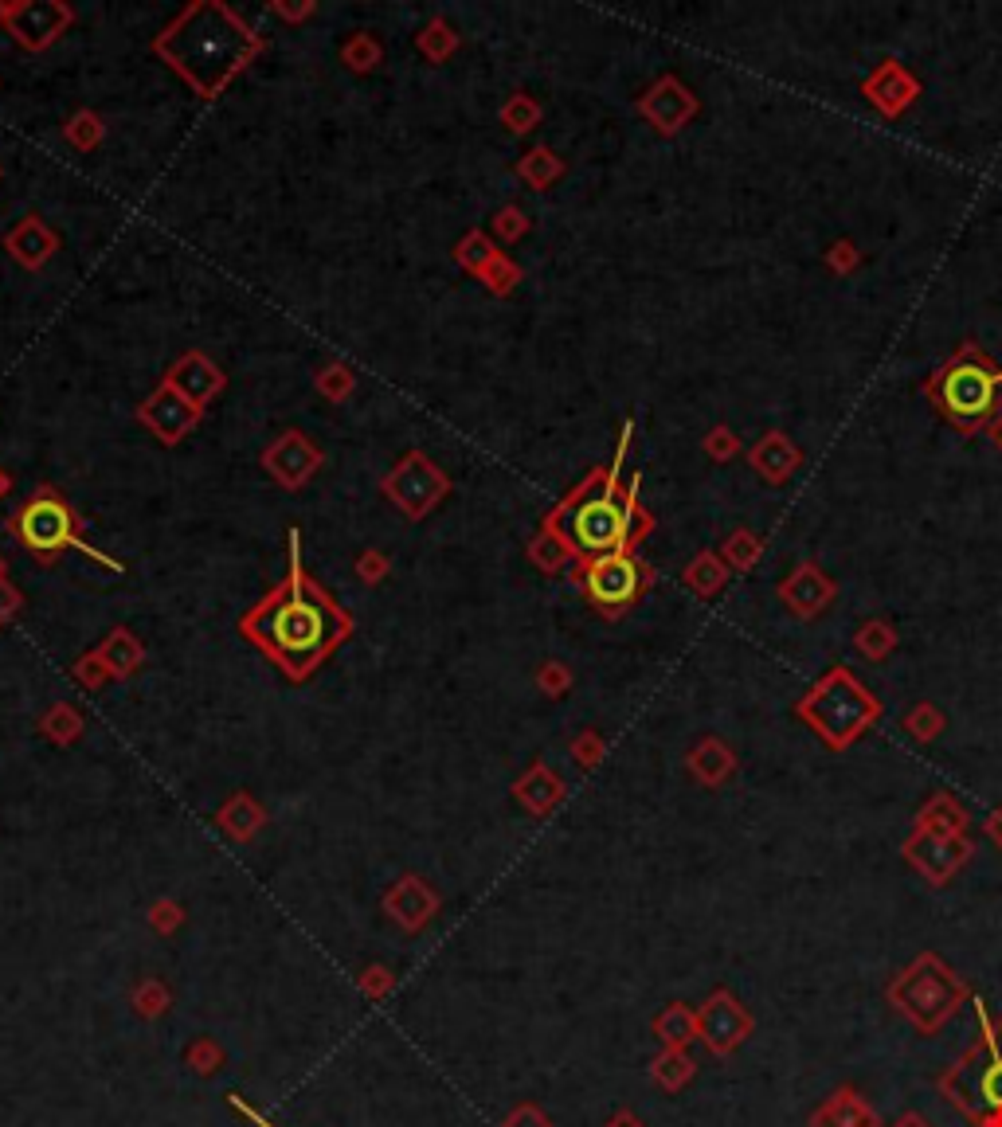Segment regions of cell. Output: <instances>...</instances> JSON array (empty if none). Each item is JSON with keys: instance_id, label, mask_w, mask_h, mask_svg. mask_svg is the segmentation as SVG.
Masks as SVG:
<instances>
[{"instance_id": "6da1fadb", "label": "cell", "mask_w": 1002, "mask_h": 1127, "mask_svg": "<svg viewBox=\"0 0 1002 1127\" xmlns=\"http://www.w3.org/2000/svg\"><path fill=\"white\" fill-rule=\"evenodd\" d=\"M239 634L259 646L290 681H306L353 638V615L302 568V533L290 529V568L243 619Z\"/></svg>"}, {"instance_id": "7a4b0ae2", "label": "cell", "mask_w": 1002, "mask_h": 1127, "mask_svg": "<svg viewBox=\"0 0 1002 1127\" xmlns=\"http://www.w3.org/2000/svg\"><path fill=\"white\" fill-rule=\"evenodd\" d=\"M263 47L267 40L224 0H192L153 36V55L204 102L228 91Z\"/></svg>"}, {"instance_id": "3957f363", "label": "cell", "mask_w": 1002, "mask_h": 1127, "mask_svg": "<svg viewBox=\"0 0 1002 1127\" xmlns=\"http://www.w3.org/2000/svg\"><path fill=\"white\" fill-rule=\"evenodd\" d=\"M545 529L556 533L560 541L568 544L572 552L584 556H611L623 552L627 537H631V501L615 497V490H599L592 494V486L576 490L568 501H560V509L545 517Z\"/></svg>"}, {"instance_id": "277c9868", "label": "cell", "mask_w": 1002, "mask_h": 1127, "mask_svg": "<svg viewBox=\"0 0 1002 1127\" xmlns=\"http://www.w3.org/2000/svg\"><path fill=\"white\" fill-rule=\"evenodd\" d=\"M8 529L12 537L24 544L28 552H36L40 560H55L63 548H79L83 556H91L94 564L110 568V572H122V564L106 552H98L91 544L79 537V521H75V509L67 505V497L59 494L55 486H40L36 494L28 497L12 517H8Z\"/></svg>"}, {"instance_id": "5b68a950", "label": "cell", "mask_w": 1002, "mask_h": 1127, "mask_svg": "<svg viewBox=\"0 0 1002 1127\" xmlns=\"http://www.w3.org/2000/svg\"><path fill=\"white\" fill-rule=\"evenodd\" d=\"M380 494L388 497L404 517L423 521L435 513V505L451 494V478L427 458L423 451H408L380 482Z\"/></svg>"}, {"instance_id": "8992f818", "label": "cell", "mask_w": 1002, "mask_h": 1127, "mask_svg": "<svg viewBox=\"0 0 1002 1127\" xmlns=\"http://www.w3.org/2000/svg\"><path fill=\"white\" fill-rule=\"evenodd\" d=\"M0 24L24 51H47L75 24V8L63 0H0Z\"/></svg>"}, {"instance_id": "52a82bcc", "label": "cell", "mask_w": 1002, "mask_h": 1127, "mask_svg": "<svg viewBox=\"0 0 1002 1127\" xmlns=\"http://www.w3.org/2000/svg\"><path fill=\"white\" fill-rule=\"evenodd\" d=\"M580 584H584V591H588V599H592V603L615 611V607L631 603V599L638 595V587H642V572H638V564L627 556V548H623V552H611V556H595V560H588V568H584Z\"/></svg>"}, {"instance_id": "ba28073f", "label": "cell", "mask_w": 1002, "mask_h": 1127, "mask_svg": "<svg viewBox=\"0 0 1002 1127\" xmlns=\"http://www.w3.org/2000/svg\"><path fill=\"white\" fill-rule=\"evenodd\" d=\"M200 419H204V411L196 404H188L169 380H161V384L149 392V400L137 407V423H145L165 447H177Z\"/></svg>"}, {"instance_id": "9c48e42d", "label": "cell", "mask_w": 1002, "mask_h": 1127, "mask_svg": "<svg viewBox=\"0 0 1002 1127\" xmlns=\"http://www.w3.org/2000/svg\"><path fill=\"white\" fill-rule=\"evenodd\" d=\"M321 451L302 435V431H282L271 447L263 451V470L271 474L282 490H302L321 470Z\"/></svg>"}, {"instance_id": "30bf717a", "label": "cell", "mask_w": 1002, "mask_h": 1127, "mask_svg": "<svg viewBox=\"0 0 1002 1127\" xmlns=\"http://www.w3.org/2000/svg\"><path fill=\"white\" fill-rule=\"evenodd\" d=\"M165 380L181 392L188 404H196L200 411L212 404L220 392H224V384H228V376H224V368L212 361V357H204V353H196V349H188V353H181L177 361L169 364V372H165Z\"/></svg>"}, {"instance_id": "8fae6325", "label": "cell", "mask_w": 1002, "mask_h": 1127, "mask_svg": "<svg viewBox=\"0 0 1002 1127\" xmlns=\"http://www.w3.org/2000/svg\"><path fill=\"white\" fill-rule=\"evenodd\" d=\"M384 912H388L404 932H419V928H427V924L435 920V912H439V893H435L423 877L404 873V877L384 893Z\"/></svg>"}, {"instance_id": "7c38bea8", "label": "cell", "mask_w": 1002, "mask_h": 1127, "mask_svg": "<svg viewBox=\"0 0 1002 1127\" xmlns=\"http://www.w3.org/2000/svg\"><path fill=\"white\" fill-rule=\"evenodd\" d=\"M4 251L24 267V271H44L59 251V235L44 224V216H24L20 224L4 235Z\"/></svg>"}, {"instance_id": "4fadbf2b", "label": "cell", "mask_w": 1002, "mask_h": 1127, "mask_svg": "<svg viewBox=\"0 0 1002 1127\" xmlns=\"http://www.w3.org/2000/svg\"><path fill=\"white\" fill-rule=\"evenodd\" d=\"M991 400H995V380H991V372L987 368H979V364H959V368H952L948 372V380H944V404L952 407L956 415H983L987 407H991Z\"/></svg>"}, {"instance_id": "5bb4252c", "label": "cell", "mask_w": 1002, "mask_h": 1127, "mask_svg": "<svg viewBox=\"0 0 1002 1127\" xmlns=\"http://www.w3.org/2000/svg\"><path fill=\"white\" fill-rule=\"evenodd\" d=\"M971 1065H979L975 1081H971L975 1108H987V1112H999L1002 1116V1034L987 1037L983 1057H971Z\"/></svg>"}, {"instance_id": "9a60e30c", "label": "cell", "mask_w": 1002, "mask_h": 1127, "mask_svg": "<svg viewBox=\"0 0 1002 1127\" xmlns=\"http://www.w3.org/2000/svg\"><path fill=\"white\" fill-rule=\"evenodd\" d=\"M263 822H267V811H263L247 791L231 795L228 803L216 811V826L228 834L231 842H251V838L263 830Z\"/></svg>"}, {"instance_id": "2e32d148", "label": "cell", "mask_w": 1002, "mask_h": 1127, "mask_svg": "<svg viewBox=\"0 0 1002 1127\" xmlns=\"http://www.w3.org/2000/svg\"><path fill=\"white\" fill-rule=\"evenodd\" d=\"M564 795V787H560V779H556V771L545 764H533L525 775H521V783L513 787V799L517 803H525L533 814H548L552 811V803Z\"/></svg>"}, {"instance_id": "e0dca14e", "label": "cell", "mask_w": 1002, "mask_h": 1127, "mask_svg": "<svg viewBox=\"0 0 1002 1127\" xmlns=\"http://www.w3.org/2000/svg\"><path fill=\"white\" fill-rule=\"evenodd\" d=\"M98 650V658L106 662V670H110V677L118 681V677H130L145 662V646L134 638V631L130 627H114L110 631V638L102 642V646H94Z\"/></svg>"}, {"instance_id": "ac0fdd59", "label": "cell", "mask_w": 1002, "mask_h": 1127, "mask_svg": "<svg viewBox=\"0 0 1002 1127\" xmlns=\"http://www.w3.org/2000/svg\"><path fill=\"white\" fill-rule=\"evenodd\" d=\"M455 259L462 271L470 274H482L494 259H498V247H494V239L482 231V227H474V231H466L462 235V243L455 247Z\"/></svg>"}, {"instance_id": "d6986e66", "label": "cell", "mask_w": 1002, "mask_h": 1127, "mask_svg": "<svg viewBox=\"0 0 1002 1127\" xmlns=\"http://www.w3.org/2000/svg\"><path fill=\"white\" fill-rule=\"evenodd\" d=\"M415 47H419L431 63H447L458 47V32L447 24V20H443V16H431V24L415 36Z\"/></svg>"}, {"instance_id": "ffe728a7", "label": "cell", "mask_w": 1002, "mask_h": 1127, "mask_svg": "<svg viewBox=\"0 0 1002 1127\" xmlns=\"http://www.w3.org/2000/svg\"><path fill=\"white\" fill-rule=\"evenodd\" d=\"M40 732H44L47 740H55V744H71V740L83 736V717H79L75 705L59 701V705H51L44 717H40Z\"/></svg>"}, {"instance_id": "44dd1931", "label": "cell", "mask_w": 1002, "mask_h": 1127, "mask_svg": "<svg viewBox=\"0 0 1002 1127\" xmlns=\"http://www.w3.org/2000/svg\"><path fill=\"white\" fill-rule=\"evenodd\" d=\"M314 384H318V392L325 396V400H333V404H345V400H349V396L357 392V372H353L349 364L333 361V364H325V368H321Z\"/></svg>"}, {"instance_id": "7402d4cb", "label": "cell", "mask_w": 1002, "mask_h": 1127, "mask_svg": "<svg viewBox=\"0 0 1002 1127\" xmlns=\"http://www.w3.org/2000/svg\"><path fill=\"white\" fill-rule=\"evenodd\" d=\"M63 137L75 145V149H83V153H91V149H98L102 145V137H106V126H102V118L94 114V110H79V114H71L67 118V126H63Z\"/></svg>"}, {"instance_id": "603a6c76", "label": "cell", "mask_w": 1002, "mask_h": 1127, "mask_svg": "<svg viewBox=\"0 0 1002 1127\" xmlns=\"http://www.w3.org/2000/svg\"><path fill=\"white\" fill-rule=\"evenodd\" d=\"M537 118H541V106H537L529 94H513V98L501 106V122H505L509 134H529V130L537 126Z\"/></svg>"}, {"instance_id": "cb8c5ba5", "label": "cell", "mask_w": 1002, "mask_h": 1127, "mask_svg": "<svg viewBox=\"0 0 1002 1127\" xmlns=\"http://www.w3.org/2000/svg\"><path fill=\"white\" fill-rule=\"evenodd\" d=\"M341 59H345V67L349 71H361V75H368L376 63H380V44L368 36V32H357V36H349L345 40V47H341Z\"/></svg>"}, {"instance_id": "d4e9b609", "label": "cell", "mask_w": 1002, "mask_h": 1127, "mask_svg": "<svg viewBox=\"0 0 1002 1127\" xmlns=\"http://www.w3.org/2000/svg\"><path fill=\"white\" fill-rule=\"evenodd\" d=\"M517 173L533 184V188H548V181H556V177H560V161H556L545 145H541V149H533V153L517 165Z\"/></svg>"}, {"instance_id": "484cf974", "label": "cell", "mask_w": 1002, "mask_h": 1127, "mask_svg": "<svg viewBox=\"0 0 1002 1127\" xmlns=\"http://www.w3.org/2000/svg\"><path fill=\"white\" fill-rule=\"evenodd\" d=\"M169 1006H173V994H169L165 983L145 979L141 987H134V1010L141 1014V1018H161Z\"/></svg>"}, {"instance_id": "4316f807", "label": "cell", "mask_w": 1002, "mask_h": 1127, "mask_svg": "<svg viewBox=\"0 0 1002 1127\" xmlns=\"http://www.w3.org/2000/svg\"><path fill=\"white\" fill-rule=\"evenodd\" d=\"M184 1061L192 1065V1073H200V1077H212V1073H220V1065H224V1049H220V1045H216L212 1037H196V1041L188 1045Z\"/></svg>"}, {"instance_id": "83f0119b", "label": "cell", "mask_w": 1002, "mask_h": 1127, "mask_svg": "<svg viewBox=\"0 0 1002 1127\" xmlns=\"http://www.w3.org/2000/svg\"><path fill=\"white\" fill-rule=\"evenodd\" d=\"M568 552H572V548L560 541L556 533H548V529L541 533V537H537V541L529 544V556H533V564H537V568H545V572H556V568H560V564L568 560Z\"/></svg>"}, {"instance_id": "f1b7e54d", "label": "cell", "mask_w": 1002, "mask_h": 1127, "mask_svg": "<svg viewBox=\"0 0 1002 1127\" xmlns=\"http://www.w3.org/2000/svg\"><path fill=\"white\" fill-rule=\"evenodd\" d=\"M478 278L486 282V290H490V294H509V290H513L517 282H521V267H513V263H509V259H505V255L498 251V259H494V263H490L486 271L478 274Z\"/></svg>"}, {"instance_id": "f546056e", "label": "cell", "mask_w": 1002, "mask_h": 1127, "mask_svg": "<svg viewBox=\"0 0 1002 1127\" xmlns=\"http://www.w3.org/2000/svg\"><path fill=\"white\" fill-rule=\"evenodd\" d=\"M71 677L79 681V685H87V689H102L106 681H114L110 677V670H106V662L98 658V650H91V654H83L75 666H71Z\"/></svg>"}, {"instance_id": "4dcf8cb0", "label": "cell", "mask_w": 1002, "mask_h": 1127, "mask_svg": "<svg viewBox=\"0 0 1002 1127\" xmlns=\"http://www.w3.org/2000/svg\"><path fill=\"white\" fill-rule=\"evenodd\" d=\"M357 987H361V994H368L372 1002H380V998H388V994H392V987H396V975H392L388 967L372 963V967H365V971H361Z\"/></svg>"}, {"instance_id": "1f68e13d", "label": "cell", "mask_w": 1002, "mask_h": 1127, "mask_svg": "<svg viewBox=\"0 0 1002 1127\" xmlns=\"http://www.w3.org/2000/svg\"><path fill=\"white\" fill-rule=\"evenodd\" d=\"M184 924V908L177 901H153L149 908V928L161 932V936H173L177 928Z\"/></svg>"}, {"instance_id": "d6a6232c", "label": "cell", "mask_w": 1002, "mask_h": 1127, "mask_svg": "<svg viewBox=\"0 0 1002 1127\" xmlns=\"http://www.w3.org/2000/svg\"><path fill=\"white\" fill-rule=\"evenodd\" d=\"M388 572H392V564H388V556H384L380 548H368V552L357 556V576H361L365 584H380Z\"/></svg>"}, {"instance_id": "836d02e7", "label": "cell", "mask_w": 1002, "mask_h": 1127, "mask_svg": "<svg viewBox=\"0 0 1002 1127\" xmlns=\"http://www.w3.org/2000/svg\"><path fill=\"white\" fill-rule=\"evenodd\" d=\"M529 231V220H525V212L521 208H501L498 216H494V235L498 239H517V235H525Z\"/></svg>"}, {"instance_id": "e575fe53", "label": "cell", "mask_w": 1002, "mask_h": 1127, "mask_svg": "<svg viewBox=\"0 0 1002 1127\" xmlns=\"http://www.w3.org/2000/svg\"><path fill=\"white\" fill-rule=\"evenodd\" d=\"M20 607H24V595H20V587L12 584L8 576L0 580V627H8L16 615H20Z\"/></svg>"}, {"instance_id": "d590c367", "label": "cell", "mask_w": 1002, "mask_h": 1127, "mask_svg": "<svg viewBox=\"0 0 1002 1127\" xmlns=\"http://www.w3.org/2000/svg\"><path fill=\"white\" fill-rule=\"evenodd\" d=\"M501 1127H552V1124H548V1116L537 1104H521V1108H513V1112L501 1120Z\"/></svg>"}, {"instance_id": "8d00e7d4", "label": "cell", "mask_w": 1002, "mask_h": 1127, "mask_svg": "<svg viewBox=\"0 0 1002 1127\" xmlns=\"http://www.w3.org/2000/svg\"><path fill=\"white\" fill-rule=\"evenodd\" d=\"M564 685H568V674H564L560 666H545V670H541V689H545V693L560 697V693H564Z\"/></svg>"}, {"instance_id": "74e56055", "label": "cell", "mask_w": 1002, "mask_h": 1127, "mask_svg": "<svg viewBox=\"0 0 1002 1127\" xmlns=\"http://www.w3.org/2000/svg\"><path fill=\"white\" fill-rule=\"evenodd\" d=\"M271 12H278L282 20H306V16L314 12V0H306V4H298V8H294V4H282V0H274Z\"/></svg>"}, {"instance_id": "f35d334b", "label": "cell", "mask_w": 1002, "mask_h": 1127, "mask_svg": "<svg viewBox=\"0 0 1002 1127\" xmlns=\"http://www.w3.org/2000/svg\"><path fill=\"white\" fill-rule=\"evenodd\" d=\"M228 1104H231V1108H235V1112H243V1116H247L251 1124H259V1127H274L271 1120H263V1116H259V1112H255V1108H251V1104H247V1100H243L239 1092H228Z\"/></svg>"}, {"instance_id": "ab89813d", "label": "cell", "mask_w": 1002, "mask_h": 1127, "mask_svg": "<svg viewBox=\"0 0 1002 1127\" xmlns=\"http://www.w3.org/2000/svg\"><path fill=\"white\" fill-rule=\"evenodd\" d=\"M572 752H576V760H584V764H592L595 756H599V752H595V744H592V740H584V744L576 740V748H572Z\"/></svg>"}, {"instance_id": "60d3db41", "label": "cell", "mask_w": 1002, "mask_h": 1127, "mask_svg": "<svg viewBox=\"0 0 1002 1127\" xmlns=\"http://www.w3.org/2000/svg\"><path fill=\"white\" fill-rule=\"evenodd\" d=\"M8 486H12V482H8V474H4V470H0V497L8 494Z\"/></svg>"}, {"instance_id": "b9f144b4", "label": "cell", "mask_w": 1002, "mask_h": 1127, "mask_svg": "<svg viewBox=\"0 0 1002 1127\" xmlns=\"http://www.w3.org/2000/svg\"><path fill=\"white\" fill-rule=\"evenodd\" d=\"M4 576H8V564H4V556H0V580H4Z\"/></svg>"}, {"instance_id": "7bdbcfd3", "label": "cell", "mask_w": 1002, "mask_h": 1127, "mask_svg": "<svg viewBox=\"0 0 1002 1127\" xmlns=\"http://www.w3.org/2000/svg\"><path fill=\"white\" fill-rule=\"evenodd\" d=\"M0 177H4V169H0Z\"/></svg>"}]
</instances>
